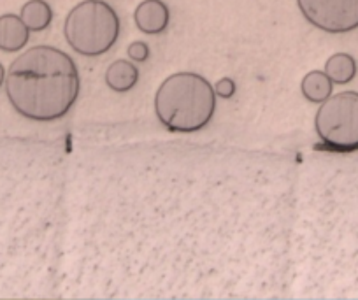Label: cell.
Returning <instances> with one entry per match:
<instances>
[{"label": "cell", "instance_id": "1", "mask_svg": "<svg viewBox=\"0 0 358 300\" xmlns=\"http://www.w3.org/2000/svg\"><path fill=\"white\" fill-rule=\"evenodd\" d=\"M9 104L32 122H53L67 115L81 90L74 60L53 46L23 51L6 74Z\"/></svg>", "mask_w": 358, "mask_h": 300}, {"label": "cell", "instance_id": "2", "mask_svg": "<svg viewBox=\"0 0 358 300\" xmlns=\"http://www.w3.org/2000/svg\"><path fill=\"white\" fill-rule=\"evenodd\" d=\"M215 111V88L197 72H176L155 93L157 118L171 132H199L209 125Z\"/></svg>", "mask_w": 358, "mask_h": 300}, {"label": "cell", "instance_id": "3", "mask_svg": "<svg viewBox=\"0 0 358 300\" xmlns=\"http://www.w3.org/2000/svg\"><path fill=\"white\" fill-rule=\"evenodd\" d=\"M120 18L104 0H83L71 9L64 23L69 46L83 57H102L120 37Z\"/></svg>", "mask_w": 358, "mask_h": 300}, {"label": "cell", "instance_id": "4", "mask_svg": "<svg viewBox=\"0 0 358 300\" xmlns=\"http://www.w3.org/2000/svg\"><path fill=\"white\" fill-rule=\"evenodd\" d=\"M315 130L320 141L334 151L358 150V93L330 95L316 111Z\"/></svg>", "mask_w": 358, "mask_h": 300}, {"label": "cell", "instance_id": "5", "mask_svg": "<svg viewBox=\"0 0 358 300\" xmlns=\"http://www.w3.org/2000/svg\"><path fill=\"white\" fill-rule=\"evenodd\" d=\"M302 16L327 34L358 29V0H297Z\"/></svg>", "mask_w": 358, "mask_h": 300}, {"label": "cell", "instance_id": "6", "mask_svg": "<svg viewBox=\"0 0 358 300\" xmlns=\"http://www.w3.org/2000/svg\"><path fill=\"white\" fill-rule=\"evenodd\" d=\"M169 20L171 13L164 0H143L134 11V22L137 29L148 36H158L165 32Z\"/></svg>", "mask_w": 358, "mask_h": 300}, {"label": "cell", "instance_id": "7", "mask_svg": "<svg viewBox=\"0 0 358 300\" xmlns=\"http://www.w3.org/2000/svg\"><path fill=\"white\" fill-rule=\"evenodd\" d=\"M30 30L18 15L0 16V50L6 53L22 51L29 44Z\"/></svg>", "mask_w": 358, "mask_h": 300}, {"label": "cell", "instance_id": "8", "mask_svg": "<svg viewBox=\"0 0 358 300\" xmlns=\"http://www.w3.org/2000/svg\"><path fill=\"white\" fill-rule=\"evenodd\" d=\"M139 81V71L129 60H116L106 71V85L113 92L125 93L130 92Z\"/></svg>", "mask_w": 358, "mask_h": 300}, {"label": "cell", "instance_id": "9", "mask_svg": "<svg viewBox=\"0 0 358 300\" xmlns=\"http://www.w3.org/2000/svg\"><path fill=\"white\" fill-rule=\"evenodd\" d=\"M20 18L29 27L30 32H43L53 22V9L46 0H29L23 4Z\"/></svg>", "mask_w": 358, "mask_h": 300}, {"label": "cell", "instance_id": "10", "mask_svg": "<svg viewBox=\"0 0 358 300\" xmlns=\"http://www.w3.org/2000/svg\"><path fill=\"white\" fill-rule=\"evenodd\" d=\"M334 83L330 81L325 71H311L304 76L301 83V92L311 104H323L332 95Z\"/></svg>", "mask_w": 358, "mask_h": 300}, {"label": "cell", "instance_id": "11", "mask_svg": "<svg viewBox=\"0 0 358 300\" xmlns=\"http://www.w3.org/2000/svg\"><path fill=\"white\" fill-rule=\"evenodd\" d=\"M325 74L334 85H348L357 76V62L348 53H336L325 62Z\"/></svg>", "mask_w": 358, "mask_h": 300}, {"label": "cell", "instance_id": "12", "mask_svg": "<svg viewBox=\"0 0 358 300\" xmlns=\"http://www.w3.org/2000/svg\"><path fill=\"white\" fill-rule=\"evenodd\" d=\"M127 53H129L130 60L146 62L148 58H150V46H148L146 43H143V41H136V43L130 44Z\"/></svg>", "mask_w": 358, "mask_h": 300}, {"label": "cell", "instance_id": "13", "mask_svg": "<svg viewBox=\"0 0 358 300\" xmlns=\"http://www.w3.org/2000/svg\"><path fill=\"white\" fill-rule=\"evenodd\" d=\"M215 92L218 93L220 97H223V99H230V97L236 93V85H234V81L230 78H223L222 81H218Z\"/></svg>", "mask_w": 358, "mask_h": 300}, {"label": "cell", "instance_id": "14", "mask_svg": "<svg viewBox=\"0 0 358 300\" xmlns=\"http://www.w3.org/2000/svg\"><path fill=\"white\" fill-rule=\"evenodd\" d=\"M6 74H8V72H6L4 65L0 64V88H2V85L6 83Z\"/></svg>", "mask_w": 358, "mask_h": 300}]
</instances>
